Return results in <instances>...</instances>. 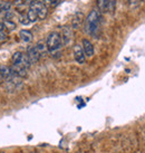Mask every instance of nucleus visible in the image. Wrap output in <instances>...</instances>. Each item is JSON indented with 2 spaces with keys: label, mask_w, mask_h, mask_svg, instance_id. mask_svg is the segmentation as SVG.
<instances>
[{
  "label": "nucleus",
  "mask_w": 145,
  "mask_h": 153,
  "mask_svg": "<svg viewBox=\"0 0 145 153\" xmlns=\"http://www.w3.org/2000/svg\"><path fill=\"white\" fill-rule=\"evenodd\" d=\"M7 40H8V35H7V33H4V31L0 33V45L4 44V42H7Z\"/></svg>",
  "instance_id": "nucleus-19"
},
{
  "label": "nucleus",
  "mask_w": 145,
  "mask_h": 153,
  "mask_svg": "<svg viewBox=\"0 0 145 153\" xmlns=\"http://www.w3.org/2000/svg\"><path fill=\"white\" fill-rule=\"evenodd\" d=\"M19 22H21L22 25H28V24H30L29 20H28V18H27V16H22V17H20V20Z\"/></svg>",
  "instance_id": "nucleus-20"
},
{
  "label": "nucleus",
  "mask_w": 145,
  "mask_h": 153,
  "mask_svg": "<svg viewBox=\"0 0 145 153\" xmlns=\"http://www.w3.org/2000/svg\"><path fill=\"white\" fill-rule=\"evenodd\" d=\"M4 30H6V28H4V22H0V33H2V31H4Z\"/></svg>",
  "instance_id": "nucleus-21"
},
{
  "label": "nucleus",
  "mask_w": 145,
  "mask_h": 153,
  "mask_svg": "<svg viewBox=\"0 0 145 153\" xmlns=\"http://www.w3.org/2000/svg\"><path fill=\"white\" fill-rule=\"evenodd\" d=\"M36 49L38 51L39 53V55L41 56V55H45L46 53L48 51L47 49V46H46V43H44V42H38V43L36 44Z\"/></svg>",
  "instance_id": "nucleus-13"
},
{
  "label": "nucleus",
  "mask_w": 145,
  "mask_h": 153,
  "mask_svg": "<svg viewBox=\"0 0 145 153\" xmlns=\"http://www.w3.org/2000/svg\"><path fill=\"white\" fill-rule=\"evenodd\" d=\"M72 53H74V58L78 64H84L86 62V56L84 54L83 48H81V45L76 44L72 48Z\"/></svg>",
  "instance_id": "nucleus-3"
},
{
  "label": "nucleus",
  "mask_w": 145,
  "mask_h": 153,
  "mask_svg": "<svg viewBox=\"0 0 145 153\" xmlns=\"http://www.w3.org/2000/svg\"><path fill=\"white\" fill-rule=\"evenodd\" d=\"M83 22H84V13H76L72 20V29H78Z\"/></svg>",
  "instance_id": "nucleus-8"
},
{
  "label": "nucleus",
  "mask_w": 145,
  "mask_h": 153,
  "mask_svg": "<svg viewBox=\"0 0 145 153\" xmlns=\"http://www.w3.org/2000/svg\"><path fill=\"white\" fill-rule=\"evenodd\" d=\"M99 19H101V16L96 9H93L88 13V16L85 19V26H84L85 31L87 34L96 35V31L99 28Z\"/></svg>",
  "instance_id": "nucleus-1"
},
{
  "label": "nucleus",
  "mask_w": 145,
  "mask_h": 153,
  "mask_svg": "<svg viewBox=\"0 0 145 153\" xmlns=\"http://www.w3.org/2000/svg\"><path fill=\"white\" fill-rule=\"evenodd\" d=\"M10 8H11V4L9 1H1L0 2V11L8 13V11H10Z\"/></svg>",
  "instance_id": "nucleus-16"
},
{
  "label": "nucleus",
  "mask_w": 145,
  "mask_h": 153,
  "mask_svg": "<svg viewBox=\"0 0 145 153\" xmlns=\"http://www.w3.org/2000/svg\"><path fill=\"white\" fill-rule=\"evenodd\" d=\"M0 74H1V76L4 77V79H7L9 77L13 75V72H11V68L9 67V66H0Z\"/></svg>",
  "instance_id": "nucleus-11"
},
{
  "label": "nucleus",
  "mask_w": 145,
  "mask_h": 153,
  "mask_svg": "<svg viewBox=\"0 0 145 153\" xmlns=\"http://www.w3.org/2000/svg\"><path fill=\"white\" fill-rule=\"evenodd\" d=\"M81 48L84 51V54L87 57H93L94 55V46L88 39H83L81 42Z\"/></svg>",
  "instance_id": "nucleus-6"
},
{
  "label": "nucleus",
  "mask_w": 145,
  "mask_h": 153,
  "mask_svg": "<svg viewBox=\"0 0 145 153\" xmlns=\"http://www.w3.org/2000/svg\"><path fill=\"white\" fill-rule=\"evenodd\" d=\"M4 28H6V30H8V31H11V30H15L16 29V24L13 22H11V20H4Z\"/></svg>",
  "instance_id": "nucleus-17"
},
{
  "label": "nucleus",
  "mask_w": 145,
  "mask_h": 153,
  "mask_svg": "<svg viewBox=\"0 0 145 153\" xmlns=\"http://www.w3.org/2000/svg\"><path fill=\"white\" fill-rule=\"evenodd\" d=\"M61 43L63 45L65 46H67L70 44L72 39V27H69V26H65L64 28H63V33H61Z\"/></svg>",
  "instance_id": "nucleus-5"
},
{
  "label": "nucleus",
  "mask_w": 145,
  "mask_h": 153,
  "mask_svg": "<svg viewBox=\"0 0 145 153\" xmlns=\"http://www.w3.org/2000/svg\"><path fill=\"white\" fill-rule=\"evenodd\" d=\"M37 13H38V19H40V20H44V19H46V17H47V13H48L47 7L44 4L43 7L39 9L38 11H37Z\"/></svg>",
  "instance_id": "nucleus-15"
},
{
  "label": "nucleus",
  "mask_w": 145,
  "mask_h": 153,
  "mask_svg": "<svg viewBox=\"0 0 145 153\" xmlns=\"http://www.w3.org/2000/svg\"><path fill=\"white\" fill-rule=\"evenodd\" d=\"M18 64L21 65L22 67H25L26 69H29L30 66H31V63L29 62V59H28V57H27L26 54H22L21 58H20V60H19V63H18Z\"/></svg>",
  "instance_id": "nucleus-14"
},
{
  "label": "nucleus",
  "mask_w": 145,
  "mask_h": 153,
  "mask_svg": "<svg viewBox=\"0 0 145 153\" xmlns=\"http://www.w3.org/2000/svg\"><path fill=\"white\" fill-rule=\"evenodd\" d=\"M11 72L16 75V76L20 77V78H24V77H26L28 74H27V72H28V69H26L25 67H22L21 65L19 64H13V66H11Z\"/></svg>",
  "instance_id": "nucleus-7"
},
{
  "label": "nucleus",
  "mask_w": 145,
  "mask_h": 153,
  "mask_svg": "<svg viewBox=\"0 0 145 153\" xmlns=\"http://www.w3.org/2000/svg\"><path fill=\"white\" fill-rule=\"evenodd\" d=\"M2 82H4V77L1 76V74H0V84H1Z\"/></svg>",
  "instance_id": "nucleus-22"
},
{
  "label": "nucleus",
  "mask_w": 145,
  "mask_h": 153,
  "mask_svg": "<svg viewBox=\"0 0 145 153\" xmlns=\"http://www.w3.org/2000/svg\"><path fill=\"white\" fill-rule=\"evenodd\" d=\"M46 46L49 53H55V51H60V48L63 46L61 43V36L57 31H51L48 35L47 40H46Z\"/></svg>",
  "instance_id": "nucleus-2"
},
{
  "label": "nucleus",
  "mask_w": 145,
  "mask_h": 153,
  "mask_svg": "<svg viewBox=\"0 0 145 153\" xmlns=\"http://www.w3.org/2000/svg\"><path fill=\"white\" fill-rule=\"evenodd\" d=\"M19 36H20V38H21L22 42H25V43H30L33 38H34V36L31 34V31L27 29H22L20 30V33H19Z\"/></svg>",
  "instance_id": "nucleus-9"
},
{
  "label": "nucleus",
  "mask_w": 145,
  "mask_h": 153,
  "mask_svg": "<svg viewBox=\"0 0 145 153\" xmlns=\"http://www.w3.org/2000/svg\"><path fill=\"white\" fill-rule=\"evenodd\" d=\"M27 18H28V20L29 22H35L36 20H38V13H37V10H35L33 8H29L28 10V13H27Z\"/></svg>",
  "instance_id": "nucleus-12"
},
{
  "label": "nucleus",
  "mask_w": 145,
  "mask_h": 153,
  "mask_svg": "<svg viewBox=\"0 0 145 153\" xmlns=\"http://www.w3.org/2000/svg\"><path fill=\"white\" fill-rule=\"evenodd\" d=\"M138 1H143V0H138Z\"/></svg>",
  "instance_id": "nucleus-23"
},
{
  "label": "nucleus",
  "mask_w": 145,
  "mask_h": 153,
  "mask_svg": "<svg viewBox=\"0 0 145 153\" xmlns=\"http://www.w3.org/2000/svg\"><path fill=\"white\" fill-rule=\"evenodd\" d=\"M109 4H111V0H97V7L102 13H105L108 10Z\"/></svg>",
  "instance_id": "nucleus-10"
},
{
  "label": "nucleus",
  "mask_w": 145,
  "mask_h": 153,
  "mask_svg": "<svg viewBox=\"0 0 145 153\" xmlns=\"http://www.w3.org/2000/svg\"><path fill=\"white\" fill-rule=\"evenodd\" d=\"M27 57H28V59H29V62L31 63V65L33 64H37L39 62V59H40V55H39L38 51L36 49V47L35 46H29L28 48H27Z\"/></svg>",
  "instance_id": "nucleus-4"
},
{
  "label": "nucleus",
  "mask_w": 145,
  "mask_h": 153,
  "mask_svg": "<svg viewBox=\"0 0 145 153\" xmlns=\"http://www.w3.org/2000/svg\"><path fill=\"white\" fill-rule=\"evenodd\" d=\"M21 55H22V53H20V51H16V53L13 55V57H11L13 64H18L19 60H20V58H21Z\"/></svg>",
  "instance_id": "nucleus-18"
}]
</instances>
